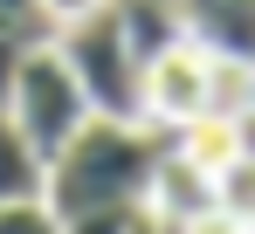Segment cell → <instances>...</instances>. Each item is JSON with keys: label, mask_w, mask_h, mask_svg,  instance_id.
I'll list each match as a JSON object with an SVG mask.
<instances>
[{"label": "cell", "mask_w": 255, "mask_h": 234, "mask_svg": "<svg viewBox=\"0 0 255 234\" xmlns=\"http://www.w3.org/2000/svg\"><path fill=\"white\" fill-rule=\"evenodd\" d=\"M159 152H166V138H152L145 124L90 117L83 131L42 165V200L55 207V221L104 214V207H145Z\"/></svg>", "instance_id": "6da1fadb"}, {"label": "cell", "mask_w": 255, "mask_h": 234, "mask_svg": "<svg viewBox=\"0 0 255 234\" xmlns=\"http://www.w3.org/2000/svg\"><path fill=\"white\" fill-rule=\"evenodd\" d=\"M0 111L21 131V145L48 165L90 124V97H83V83L69 76V62H62L55 41H28L21 62H14V76H7V90H0Z\"/></svg>", "instance_id": "7a4b0ae2"}, {"label": "cell", "mask_w": 255, "mask_h": 234, "mask_svg": "<svg viewBox=\"0 0 255 234\" xmlns=\"http://www.w3.org/2000/svg\"><path fill=\"white\" fill-rule=\"evenodd\" d=\"M48 41L62 48L69 76L83 83L90 117L145 124V62H138V48H131L125 28H118V7H97V14H83V21L55 28Z\"/></svg>", "instance_id": "3957f363"}, {"label": "cell", "mask_w": 255, "mask_h": 234, "mask_svg": "<svg viewBox=\"0 0 255 234\" xmlns=\"http://www.w3.org/2000/svg\"><path fill=\"white\" fill-rule=\"evenodd\" d=\"M207 76H214V48H200L193 35H179L172 48H159L145 62V124L179 131V124L207 117Z\"/></svg>", "instance_id": "277c9868"}, {"label": "cell", "mask_w": 255, "mask_h": 234, "mask_svg": "<svg viewBox=\"0 0 255 234\" xmlns=\"http://www.w3.org/2000/svg\"><path fill=\"white\" fill-rule=\"evenodd\" d=\"M214 200H221V193H214V172H200V165L166 138L159 172H152V200H145V207H152V221H166V228H172V221L200 214V207H214Z\"/></svg>", "instance_id": "5b68a950"}, {"label": "cell", "mask_w": 255, "mask_h": 234, "mask_svg": "<svg viewBox=\"0 0 255 234\" xmlns=\"http://www.w3.org/2000/svg\"><path fill=\"white\" fill-rule=\"evenodd\" d=\"M172 145L193 158L200 172H214V179H221V165H235V158L249 152V145H242V117H214V111L193 117V124H179V131H172Z\"/></svg>", "instance_id": "8992f818"}, {"label": "cell", "mask_w": 255, "mask_h": 234, "mask_svg": "<svg viewBox=\"0 0 255 234\" xmlns=\"http://www.w3.org/2000/svg\"><path fill=\"white\" fill-rule=\"evenodd\" d=\"M111 7H118V28L138 48V62H152L159 48H172V41L186 35V21H179L172 0H111Z\"/></svg>", "instance_id": "52a82bcc"}, {"label": "cell", "mask_w": 255, "mask_h": 234, "mask_svg": "<svg viewBox=\"0 0 255 234\" xmlns=\"http://www.w3.org/2000/svg\"><path fill=\"white\" fill-rule=\"evenodd\" d=\"M21 193H42V158L21 145V131L0 111V200H21Z\"/></svg>", "instance_id": "ba28073f"}, {"label": "cell", "mask_w": 255, "mask_h": 234, "mask_svg": "<svg viewBox=\"0 0 255 234\" xmlns=\"http://www.w3.org/2000/svg\"><path fill=\"white\" fill-rule=\"evenodd\" d=\"M0 234H62V221L42 193H21V200H0Z\"/></svg>", "instance_id": "9c48e42d"}, {"label": "cell", "mask_w": 255, "mask_h": 234, "mask_svg": "<svg viewBox=\"0 0 255 234\" xmlns=\"http://www.w3.org/2000/svg\"><path fill=\"white\" fill-rule=\"evenodd\" d=\"M214 193H221V207H235V214H255V152H242L235 165H221Z\"/></svg>", "instance_id": "30bf717a"}, {"label": "cell", "mask_w": 255, "mask_h": 234, "mask_svg": "<svg viewBox=\"0 0 255 234\" xmlns=\"http://www.w3.org/2000/svg\"><path fill=\"white\" fill-rule=\"evenodd\" d=\"M145 214H152V207H104V214H76V221H62V234H131Z\"/></svg>", "instance_id": "8fae6325"}, {"label": "cell", "mask_w": 255, "mask_h": 234, "mask_svg": "<svg viewBox=\"0 0 255 234\" xmlns=\"http://www.w3.org/2000/svg\"><path fill=\"white\" fill-rule=\"evenodd\" d=\"M0 28H21V35H55L42 21V0H0Z\"/></svg>", "instance_id": "7c38bea8"}, {"label": "cell", "mask_w": 255, "mask_h": 234, "mask_svg": "<svg viewBox=\"0 0 255 234\" xmlns=\"http://www.w3.org/2000/svg\"><path fill=\"white\" fill-rule=\"evenodd\" d=\"M97 7H111V0H42V21H48V28H69V21L97 14Z\"/></svg>", "instance_id": "4fadbf2b"}, {"label": "cell", "mask_w": 255, "mask_h": 234, "mask_svg": "<svg viewBox=\"0 0 255 234\" xmlns=\"http://www.w3.org/2000/svg\"><path fill=\"white\" fill-rule=\"evenodd\" d=\"M131 234H166V228H159V221H152V214H145V221H138V228H131Z\"/></svg>", "instance_id": "5bb4252c"}, {"label": "cell", "mask_w": 255, "mask_h": 234, "mask_svg": "<svg viewBox=\"0 0 255 234\" xmlns=\"http://www.w3.org/2000/svg\"><path fill=\"white\" fill-rule=\"evenodd\" d=\"M242 234H255V214H242Z\"/></svg>", "instance_id": "9a60e30c"}]
</instances>
